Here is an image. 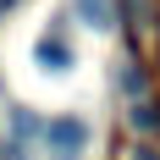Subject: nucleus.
Masks as SVG:
<instances>
[{
    "label": "nucleus",
    "mask_w": 160,
    "mask_h": 160,
    "mask_svg": "<svg viewBox=\"0 0 160 160\" xmlns=\"http://www.w3.org/2000/svg\"><path fill=\"white\" fill-rule=\"evenodd\" d=\"M44 144L66 149V155H78V149L88 144V127H83L78 116H61V122H50V127H44Z\"/></svg>",
    "instance_id": "2"
},
{
    "label": "nucleus",
    "mask_w": 160,
    "mask_h": 160,
    "mask_svg": "<svg viewBox=\"0 0 160 160\" xmlns=\"http://www.w3.org/2000/svg\"><path fill=\"white\" fill-rule=\"evenodd\" d=\"M33 66L50 72V78H66V72L78 66V50H72V39H66V22H61V17H50V28L33 39Z\"/></svg>",
    "instance_id": "1"
},
{
    "label": "nucleus",
    "mask_w": 160,
    "mask_h": 160,
    "mask_svg": "<svg viewBox=\"0 0 160 160\" xmlns=\"http://www.w3.org/2000/svg\"><path fill=\"white\" fill-rule=\"evenodd\" d=\"M78 17L88 22V28H99V33L116 28V6H111V0H78Z\"/></svg>",
    "instance_id": "3"
},
{
    "label": "nucleus",
    "mask_w": 160,
    "mask_h": 160,
    "mask_svg": "<svg viewBox=\"0 0 160 160\" xmlns=\"http://www.w3.org/2000/svg\"><path fill=\"white\" fill-rule=\"evenodd\" d=\"M132 160H160V155H155V149H138V155H132Z\"/></svg>",
    "instance_id": "4"
}]
</instances>
